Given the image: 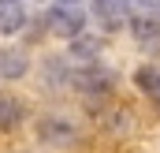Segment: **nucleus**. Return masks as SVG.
Returning <instances> with one entry per match:
<instances>
[{"instance_id": "f257e3e1", "label": "nucleus", "mask_w": 160, "mask_h": 153, "mask_svg": "<svg viewBox=\"0 0 160 153\" xmlns=\"http://www.w3.org/2000/svg\"><path fill=\"white\" fill-rule=\"evenodd\" d=\"M82 26H86V15H82L78 4H56L48 11V30L56 38H82Z\"/></svg>"}, {"instance_id": "f03ea898", "label": "nucleus", "mask_w": 160, "mask_h": 153, "mask_svg": "<svg viewBox=\"0 0 160 153\" xmlns=\"http://www.w3.org/2000/svg\"><path fill=\"white\" fill-rule=\"evenodd\" d=\"M93 15L104 30H123L134 15H130V0H93Z\"/></svg>"}, {"instance_id": "7ed1b4c3", "label": "nucleus", "mask_w": 160, "mask_h": 153, "mask_svg": "<svg viewBox=\"0 0 160 153\" xmlns=\"http://www.w3.org/2000/svg\"><path fill=\"white\" fill-rule=\"evenodd\" d=\"M75 127L67 123V119H60V116H45L38 123V138L45 142V146H71L75 142Z\"/></svg>"}, {"instance_id": "20e7f679", "label": "nucleus", "mask_w": 160, "mask_h": 153, "mask_svg": "<svg viewBox=\"0 0 160 153\" xmlns=\"http://www.w3.org/2000/svg\"><path fill=\"white\" fill-rule=\"evenodd\" d=\"M30 71V60L22 49H0V75L4 78H22Z\"/></svg>"}, {"instance_id": "39448f33", "label": "nucleus", "mask_w": 160, "mask_h": 153, "mask_svg": "<svg viewBox=\"0 0 160 153\" xmlns=\"http://www.w3.org/2000/svg\"><path fill=\"white\" fill-rule=\"evenodd\" d=\"M26 15H22V4L19 0H0V34H15L22 30Z\"/></svg>"}, {"instance_id": "423d86ee", "label": "nucleus", "mask_w": 160, "mask_h": 153, "mask_svg": "<svg viewBox=\"0 0 160 153\" xmlns=\"http://www.w3.org/2000/svg\"><path fill=\"white\" fill-rule=\"evenodd\" d=\"M22 101H15V97H8V93H0V131H11V127H19L22 123Z\"/></svg>"}, {"instance_id": "0eeeda50", "label": "nucleus", "mask_w": 160, "mask_h": 153, "mask_svg": "<svg viewBox=\"0 0 160 153\" xmlns=\"http://www.w3.org/2000/svg\"><path fill=\"white\" fill-rule=\"evenodd\" d=\"M130 26H134V34H138V38H157V34H160V11L145 8L142 15H134V19H130Z\"/></svg>"}, {"instance_id": "6e6552de", "label": "nucleus", "mask_w": 160, "mask_h": 153, "mask_svg": "<svg viewBox=\"0 0 160 153\" xmlns=\"http://www.w3.org/2000/svg\"><path fill=\"white\" fill-rule=\"evenodd\" d=\"M97 52H101V45H97L93 38H75V45H71V60L82 64V67L97 64Z\"/></svg>"}]
</instances>
